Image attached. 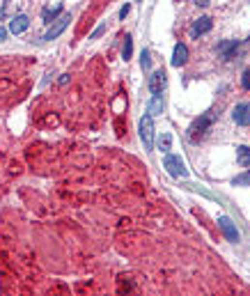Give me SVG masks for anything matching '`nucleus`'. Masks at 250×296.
<instances>
[{"instance_id": "f257e3e1", "label": "nucleus", "mask_w": 250, "mask_h": 296, "mask_svg": "<svg viewBox=\"0 0 250 296\" xmlns=\"http://www.w3.org/2000/svg\"><path fill=\"white\" fill-rule=\"evenodd\" d=\"M163 166L170 177H186V174H188L186 163L181 161V156H174V154H168V156L163 158Z\"/></svg>"}, {"instance_id": "f03ea898", "label": "nucleus", "mask_w": 250, "mask_h": 296, "mask_svg": "<svg viewBox=\"0 0 250 296\" xmlns=\"http://www.w3.org/2000/svg\"><path fill=\"white\" fill-rule=\"evenodd\" d=\"M140 138H142L145 149L154 147V124H152V115H145V117L140 120Z\"/></svg>"}, {"instance_id": "7ed1b4c3", "label": "nucleus", "mask_w": 250, "mask_h": 296, "mask_svg": "<svg viewBox=\"0 0 250 296\" xmlns=\"http://www.w3.org/2000/svg\"><path fill=\"white\" fill-rule=\"evenodd\" d=\"M232 120L239 126H250V104H236L232 108Z\"/></svg>"}, {"instance_id": "20e7f679", "label": "nucleus", "mask_w": 250, "mask_h": 296, "mask_svg": "<svg viewBox=\"0 0 250 296\" xmlns=\"http://www.w3.org/2000/svg\"><path fill=\"white\" fill-rule=\"evenodd\" d=\"M149 92L152 94H158V92H163L165 85H168V78H165V71L163 69H156L152 76H149Z\"/></svg>"}, {"instance_id": "39448f33", "label": "nucleus", "mask_w": 250, "mask_h": 296, "mask_svg": "<svg viewBox=\"0 0 250 296\" xmlns=\"http://www.w3.org/2000/svg\"><path fill=\"white\" fill-rule=\"evenodd\" d=\"M211 122H214V115H202V117H198L195 122L190 124L188 136H190V138H198V136H202V133L209 129V124H211Z\"/></svg>"}, {"instance_id": "423d86ee", "label": "nucleus", "mask_w": 250, "mask_h": 296, "mask_svg": "<svg viewBox=\"0 0 250 296\" xmlns=\"http://www.w3.org/2000/svg\"><path fill=\"white\" fill-rule=\"evenodd\" d=\"M69 23H71V14L67 12L62 18H58V21H55V26H51V30L44 35V39H48V42H51V39H55V37H60L62 32L67 30V26H69Z\"/></svg>"}, {"instance_id": "0eeeda50", "label": "nucleus", "mask_w": 250, "mask_h": 296, "mask_svg": "<svg viewBox=\"0 0 250 296\" xmlns=\"http://www.w3.org/2000/svg\"><path fill=\"white\" fill-rule=\"evenodd\" d=\"M218 223H220V230H223V234L227 236V241H232V244H236L239 239H241V234H239V230L234 227V223L230 220L227 216H220L218 218Z\"/></svg>"}, {"instance_id": "6e6552de", "label": "nucleus", "mask_w": 250, "mask_h": 296, "mask_svg": "<svg viewBox=\"0 0 250 296\" xmlns=\"http://www.w3.org/2000/svg\"><path fill=\"white\" fill-rule=\"evenodd\" d=\"M28 26H30V21H28L26 14H18V16H14L12 21H9V30H12L14 35H21V32H26Z\"/></svg>"}, {"instance_id": "1a4fd4ad", "label": "nucleus", "mask_w": 250, "mask_h": 296, "mask_svg": "<svg viewBox=\"0 0 250 296\" xmlns=\"http://www.w3.org/2000/svg\"><path fill=\"white\" fill-rule=\"evenodd\" d=\"M211 30V18L209 16H200L195 23H193V28H190V35L193 37H200L204 35V32H209Z\"/></svg>"}, {"instance_id": "9d476101", "label": "nucleus", "mask_w": 250, "mask_h": 296, "mask_svg": "<svg viewBox=\"0 0 250 296\" xmlns=\"http://www.w3.org/2000/svg\"><path fill=\"white\" fill-rule=\"evenodd\" d=\"M188 60V48L184 46V44H177L172 51V67H181V64H186Z\"/></svg>"}, {"instance_id": "9b49d317", "label": "nucleus", "mask_w": 250, "mask_h": 296, "mask_svg": "<svg viewBox=\"0 0 250 296\" xmlns=\"http://www.w3.org/2000/svg\"><path fill=\"white\" fill-rule=\"evenodd\" d=\"M163 108H165V99H163V94L158 92V94H154V99H152V104H149V110H147V113L154 117V115L163 113Z\"/></svg>"}, {"instance_id": "f8f14e48", "label": "nucleus", "mask_w": 250, "mask_h": 296, "mask_svg": "<svg viewBox=\"0 0 250 296\" xmlns=\"http://www.w3.org/2000/svg\"><path fill=\"white\" fill-rule=\"evenodd\" d=\"M236 46H239V44H236V39H230V42H220V44H218V53H220L225 60H227V58H232V53L236 51Z\"/></svg>"}, {"instance_id": "ddd939ff", "label": "nucleus", "mask_w": 250, "mask_h": 296, "mask_svg": "<svg viewBox=\"0 0 250 296\" xmlns=\"http://www.w3.org/2000/svg\"><path fill=\"white\" fill-rule=\"evenodd\" d=\"M236 163L241 168H250V147H246V145L236 147Z\"/></svg>"}, {"instance_id": "4468645a", "label": "nucleus", "mask_w": 250, "mask_h": 296, "mask_svg": "<svg viewBox=\"0 0 250 296\" xmlns=\"http://www.w3.org/2000/svg\"><path fill=\"white\" fill-rule=\"evenodd\" d=\"M60 5H53V7H44L42 9V21L44 23H53V18L60 14Z\"/></svg>"}, {"instance_id": "2eb2a0df", "label": "nucleus", "mask_w": 250, "mask_h": 296, "mask_svg": "<svg viewBox=\"0 0 250 296\" xmlns=\"http://www.w3.org/2000/svg\"><path fill=\"white\" fill-rule=\"evenodd\" d=\"M131 53H133V39H131V37H126V42H124V48H122V55L129 60Z\"/></svg>"}, {"instance_id": "dca6fc26", "label": "nucleus", "mask_w": 250, "mask_h": 296, "mask_svg": "<svg viewBox=\"0 0 250 296\" xmlns=\"http://www.w3.org/2000/svg\"><path fill=\"white\" fill-rule=\"evenodd\" d=\"M149 62H152V60H149V51L145 48V51H142V55H140V64H142V69H149Z\"/></svg>"}, {"instance_id": "f3484780", "label": "nucleus", "mask_w": 250, "mask_h": 296, "mask_svg": "<svg viewBox=\"0 0 250 296\" xmlns=\"http://www.w3.org/2000/svg\"><path fill=\"white\" fill-rule=\"evenodd\" d=\"M243 184H250V172H246V174H241V177L234 179V186H243Z\"/></svg>"}, {"instance_id": "a211bd4d", "label": "nucleus", "mask_w": 250, "mask_h": 296, "mask_svg": "<svg viewBox=\"0 0 250 296\" xmlns=\"http://www.w3.org/2000/svg\"><path fill=\"white\" fill-rule=\"evenodd\" d=\"M241 85L246 87V90H250V69L243 71V78H241Z\"/></svg>"}, {"instance_id": "6ab92c4d", "label": "nucleus", "mask_w": 250, "mask_h": 296, "mask_svg": "<svg viewBox=\"0 0 250 296\" xmlns=\"http://www.w3.org/2000/svg\"><path fill=\"white\" fill-rule=\"evenodd\" d=\"M104 30H106V26H99V28H96V30H94V32H92V35H90V39H96V37L101 35V32H104Z\"/></svg>"}, {"instance_id": "aec40b11", "label": "nucleus", "mask_w": 250, "mask_h": 296, "mask_svg": "<svg viewBox=\"0 0 250 296\" xmlns=\"http://www.w3.org/2000/svg\"><path fill=\"white\" fill-rule=\"evenodd\" d=\"M129 9H131V5H129V2H126V5H124V7L120 9V18H124V16H126V14H129Z\"/></svg>"}, {"instance_id": "412c9836", "label": "nucleus", "mask_w": 250, "mask_h": 296, "mask_svg": "<svg viewBox=\"0 0 250 296\" xmlns=\"http://www.w3.org/2000/svg\"><path fill=\"white\" fill-rule=\"evenodd\" d=\"M161 149H170V136H165V138L161 140Z\"/></svg>"}, {"instance_id": "4be33fe9", "label": "nucleus", "mask_w": 250, "mask_h": 296, "mask_svg": "<svg viewBox=\"0 0 250 296\" xmlns=\"http://www.w3.org/2000/svg\"><path fill=\"white\" fill-rule=\"evenodd\" d=\"M5 39H7V30L0 26V42H5Z\"/></svg>"}, {"instance_id": "5701e85b", "label": "nucleus", "mask_w": 250, "mask_h": 296, "mask_svg": "<svg viewBox=\"0 0 250 296\" xmlns=\"http://www.w3.org/2000/svg\"><path fill=\"white\" fill-rule=\"evenodd\" d=\"M209 2H211V0H195V5H198V7H207Z\"/></svg>"}]
</instances>
